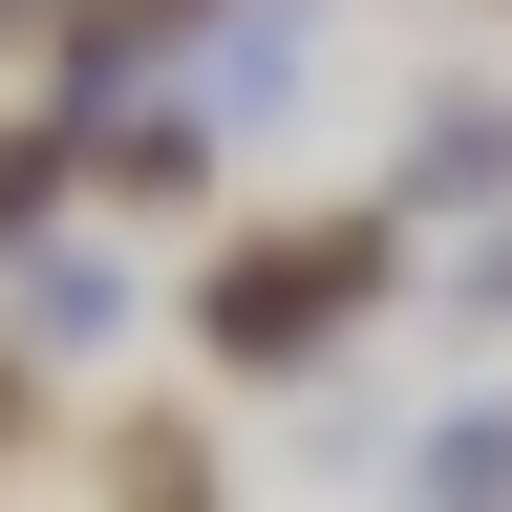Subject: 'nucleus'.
<instances>
[{
    "instance_id": "39448f33",
    "label": "nucleus",
    "mask_w": 512,
    "mask_h": 512,
    "mask_svg": "<svg viewBox=\"0 0 512 512\" xmlns=\"http://www.w3.org/2000/svg\"><path fill=\"white\" fill-rule=\"evenodd\" d=\"M43 192H64V128H0V235H22Z\"/></svg>"
},
{
    "instance_id": "7ed1b4c3",
    "label": "nucleus",
    "mask_w": 512,
    "mask_h": 512,
    "mask_svg": "<svg viewBox=\"0 0 512 512\" xmlns=\"http://www.w3.org/2000/svg\"><path fill=\"white\" fill-rule=\"evenodd\" d=\"M107 491H214V427H192V406H128L107 427Z\"/></svg>"
},
{
    "instance_id": "f03ea898",
    "label": "nucleus",
    "mask_w": 512,
    "mask_h": 512,
    "mask_svg": "<svg viewBox=\"0 0 512 512\" xmlns=\"http://www.w3.org/2000/svg\"><path fill=\"white\" fill-rule=\"evenodd\" d=\"M107 192H128V214H192V192H214V128H192V107H128L107 128Z\"/></svg>"
},
{
    "instance_id": "20e7f679",
    "label": "nucleus",
    "mask_w": 512,
    "mask_h": 512,
    "mask_svg": "<svg viewBox=\"0 0 512 512\" xmlns=\"http://www.w3.org/2000/svg\"><path fill=\"white\" fill-rule=\"evenodd\" d=\"M22 342H107V256H43V278H22Z\"/></svg>"
},
{
    "instance_id": "f257e3e1",
    "label": "nucleus",
    "mask_w": 512,
    "mask_h": 512,
    "mask_svg": "<svg viewBox=\"0 0 512 512\" xmlns=\"http://www.w3.org/2000/svg\"><path fill=\"white\" fill-rule=\"evenodd\" d=\"M384 278H406V214H278V235H235L214 256V299H192V342H214L235 384H299V363H342Z\"/></svg>"
},
{
    "instance_id": "423d86ee",
    "label": "nucleus",
    "mask_w": 512,
    "mask_h": 512,
    "mask_svg": "<svg viewBox=\"0 0 512 512\" xmlns=\"http://www.w3.org/2000/svg\"><path fill=\"white\" fill-rule=\"evenodd\" d=\"M22 427H43V363H22V342H0V448H22Z\"/></svg>"
}]
</instances>
